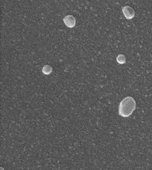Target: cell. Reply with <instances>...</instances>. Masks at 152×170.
Masks as SVG:
<instances>
[{
  "label": "cell",
  "mask_w": 152,
  "mask_h": 170,
  "mask_svg": "<svg viewBox=\"0 0 152 170\" xmlns=\"http://www.w3.org/2000/svg\"><path fill=\"white\" fill-rule=\"evenodd\" d=\"M52 67L49 65H45L44 66V67L42 68V72H43V74H46V75L50 74L52 73Z\"/></svg>",
  "instance_id": "obj_4"
},
{
  "label": "cell",
  "mask_w": 152,
  "mask_h": 170,
  "mask_svg": "<svg viewBox=\"0 0 152 170\" xmlns=\"http://www.w3.org/2000/svg\"><path fill=\"white\" fill-rule=\"evenodd\" d=\"M122 12H123L124 17L128 20L132 19L135 17V10H133L132 7L129 6H125L122 8Z\"/></svg>",
  "instance_id": "obj_3"
},
{
  "label": "cell",
  "mask_w": 152,
  "mask_h": 170,
  "mask_svg": "<svg viewBox=\"0 0 152 170\" xmlns=\"http://www.w3.org/2000/svg\"><path fill=\"white\" fill-rule=\"evenodd\" d=\"M116 61L117 63H120V64H124L126 62V59H125L124 55L123 54H120L118 56L116 57Z\"/></svg>",
  "instance_id": "obj_5"
},
{
  "label": "cell",
  "mask_w": 152,
  "mask_h": 170,
  "mask_svg": "<svg viewBox=\"0 0 152 170\" xmlns=\"http://www.w3.org/2000/svg\"><path fill=\"white\" fill-rule=\"evenodd\" d=\"M63 23L68 28H74L76 25V19L73 15H67L63 18Z\"/></svg>",
  "instance_id": "obj_2"
},
{
  "label": "cell",
  "mask_w": 152,
  "mask_h": 170,
  "mask_svg": "<svg viewBox=\"0 0 152 170\" xmlns=\"http://www.w3.org/2000/svg\"><path fill=\"white\" fill-rule=\"evenodd\" d=\"M136 108V102L132 97H126L121 100L119 105V115L122 117H128Z\"/></svg>",
  "instance_id": "obj_1"
}]
</instances>
